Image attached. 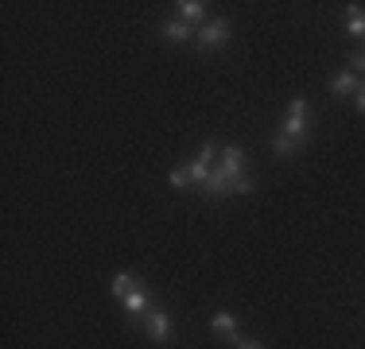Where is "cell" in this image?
<instances>
[{
	"instance_id": "cell-12",
	"label": "cell",
	"mask_w": 365,
	"mask_h": 349,
	"mask_svg": "<svg viewBox=\"0 0 365 349\" xmlns=\"http://www.w3.org/2000/svg\"><path fill=\"white\" fill-rule=\"evenodd\" d=\"M272 152L280 155V160H292L295 152H303V144H295V140L284 136V132H272Z\"/></svg>"
},
{
	"instance_id": "cell-5",
	"label": "cell",
	"mask_w": 365,
	"mask_h": 349,
	"mask_svg": "<svg viewBox=\"0 0 365 349\" xmlns=\"http://www.w3.org/2000/svg\"><path fill=\"white\" fill-rule=\"evenodd\" d=\"M120 307H125V314H128V322H133V326H140V318L155 307L152 287H136V291H128L125 299H120Z\"/></svg>"
},
{
	"instance_id": "cell-6",
	"label": "cell",
	"mask_w": 365,
	"mask_h": 349,
	"mask_svg": "<svg viewBox=\"0 0 365 349\" xmlns=\"http://www.w3.org/2000/svg\"><path fill=\"white\" fill-rule=\"evenodd\" d=\"M210 330L222 338V342H230V345L241 338V326H237V314L233 311H214L210 314Z\"/></svg>"
},
{
	"instance_id": "cell-10",
	"label": "cell",
	"mask_w": 365,
	"mask_h": 349,
	"mask_svg": "<svg viewBox=\"0 0 365 349\" xmlns=\"http://www.w3.org/2000/svg\"><path fill=\"white\" fill-rule=\"evenodd\" d=\"M136 287H148V279L136 276V272H117V276H113L109 291H113V299H125L128 291H136Z\"/></svg>"
},
{
	"instance_id": "cell-7",
	"label": "cell",
	"mask_w": 365,
	"mask_h": 349,
	"mask_svg": "<svg viewBox=\"0 0 365 349\" xmlns=\"http://www.w3.org/2000/svg\"><path fill=\"white\" fill-rule=\"evenodd\" d=\"M175 16L182 24H198V28H202V24L210 20V4H206V0H179Z\"/></svg>"
},
{
	"instance_id": "cell-15",
	"label": "cell",
	"mask_w": 365,
	"mask_h": 349,
	"mask_svg": "<svg viewBox=\"0 0 365 349\" xmlns=\"http://www.w3.org/2000/svg\"><path fill=\"white\" fill-rule=\"evenodd\" d=\"M233 349H264L257 342V338H237V342H233Z\"/></svg>"
},
{
	"instance_id": "cell-13",
	"label": "cell",
	"mask_w": 365,
	"mask_h": 349,
	"mask_svg": "<svg viewBox=\"0 0 365 349\" xmlns=\"http://www.w3.org/2000/svg\"><path fill=\"white\" fill-rule=\"evenodd\" d=\"M346 63H350V70H354V74H365V43H361V47L358 51H350V58H346Z\"/></svg>"
},
{
	"instance_id": "cell-11",
	"label": "cell",
	"mask_w": 365,
	"mask_h": 349,
	"mask_svg": "<svg viewBox=\"0 0 365 349\" xmlns=\"http://www.w3.org/2000/svg\"><path fill=\"white\" fill-rule=\"evenodd\" d=\"M346 31L365 43V4H346Z\"/></svg>"
},
{
	"instance_id": "cell-14",
	"label": "cell",
	"mask_w": 365,
	"mask_h": 349,
	"mask_svg": "<svg viewBox=\"0 0 365 349\" xmlns=\"http://www.w3.org/2000/svg\"><path fill=\"white\" fill-rule=\"evenodd\" d=\"M168 182H171L175 190H187V187H190V179H187V167H175V171L168 174Z\"/></svg>"
},
{
	"instance_id": "cell-4",
	"label": "cell",
	"mask_w": 365,
	"mask_h": 349,
	"mask_svg": "<svg viewBox=\"0 0 365 349\" xmlns=\"http://www.w3.org/2000/svg\"><path fill=\"white\" fill-rule=\"evenodd\" d=\"M140 330L148 334V342H155V345H163L171 338V314L163 311V307H152L140 318Z\"/></svg>"
},
{
	"instance_id": "cell-9",
	"label": "cell",
	"mask_w": 365,
	"mask_h": 349,
	"mask_svg": "<svg viewBox=\"0 0 365 349\" xmlns=\"http://www.w3.org/2000/svg\"><path fill=\"white\" fill-rule=\"evenodd\" d=\"M160 35H163V43H179V47H182V43H195V28H190V24H182L179 16L163 24Z\"/></svg>"
},
{
	"instance_id": "cell-16",
	"label": "cell",
	"mask_w": 365,
	"mask_h": 349,
	"mask_svg": "<svg viewBox=\"0 0 365 349\" xmlns=\"http://www.w3.org/2000/svg\"><path fill=\"white\" fill-rule=\"evenodd\" d=\"M354 109H358L361 117H365V78H361V90H358V98H354Z\"/></svg>"
},
{
	"instance_id": "cell-8",
	"label": "cell",
	"mask_w": 365,
	"mask_h": 349,
	"mask_svg": "<svg viewBox=\"0 0 365 349\" xmlns=\"http://www.w3.org/2000/svg\"><path fill=\"white\" fill-rule=\"evenodd\" d=\"M358 90H361V78L354 70H342V74L330 78V93L334 98H358Z\"/></svg>"
},
{
	"instance_id": "cell-1",
	"label": "cell",
	"mask_w": 365,
	"mask_h": 349,
	"mask_svg": "<svg viewBox=\"0 0 365 349\" xmlns=\"http://www.w3.org/2000/svg\"><path fill=\"white\" fill-rule=\"evenodd\" d=\"M230 35H233V24L225 20V16H210V20L195 31V47L202 51V55H218V51L230 47Z\"/></svg>"
},
{
	"instance_id": "cell-2",
	"label": "cell",
	"mask_w": 365,
	"mask_h": 349,
	"mask_svg": "<svg viewBox=\"0 0 365 349\" xmlns=\"http://www.w3.org/2000/svg\"><path fill=\"white\" fill-rule=\"evenodd\" d=\"M276 132L292 136L295 144L307 147V136H311V101L307 98H292V105H288V113H284V120H280Z\"/></svg>"
},
{
	"instance_id": "cell-3",
	"label": "cell",
	"mask_w": 365,
	"mask_h": 349,
	"mask_svg": "<svg viewBox=\"0 0 365 349\" xmlns=\"http://www.w3.org/2000/svg\"><path fill=\"white\" fill-rule=\"evenodd\" d=\"M218 152H222V147L202 144V147H198L195 160L182 163V167H187V179H190V187H195V190H202V187H206V179H210V171L218 167Z\"/></svg>"
}]
</instances>
